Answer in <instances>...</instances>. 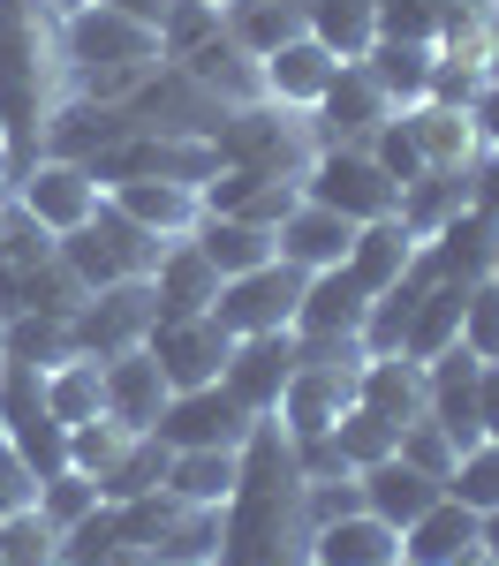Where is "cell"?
Here are the masks:
<instances>
[{
    "mask_svg": "<svg viewBox=\"0 0 499 566\" xmlns=\"http://www.w3.org/2000/svg\"><path fill=\"white\" fill-rule=\"evenodd\" d=\"M311 483L295 469V438L280 416H258L242 438V476L220 506V559L212 566H311Z\"/></svg>",
    "mask_w": 499,
    "mask_h": 566,
    "instance_id": "cell-1",
    "label": "cell"
},
{
    "mask_svg": "<svg viewBox=\"0 0 499 566\" xmlns=\"http://www.w3.org/2000/svg\"><path fill=\"white\" fill-rule=\"evenodd\" d=\"M61 106H69L61 15L45 0H0V151L15 175L45 151V129Z\"/></svg>",
    "mask_w": 499,
    "mask_h": 566,
    "instance_id": "cell-2",
    "label": "cell"
},
{
    "mask_svg": "<svg viewBox=\"0 0 499 566\" xmlns=\"http://www.w3.org/2000/svg\"><path fill=\"white\" fill-rule=\"evenodd\" d=\"M61 53H69V98H91V106L129 98L136 84H152V76L167 69L159 31L136 23V15H122V8H106V0L61 15Z\"/></svg>",
    "mask_w": 499,
    "mask_h": 566,
    "instance_id": "cell-3",
    "label": "cell"
},
{
    "mask_svg": "<svg viewBox=\"0 0 499 566\" xmlns=\"http://www.w3.org/2000/svg\"><path fill=\"white\" fill-rule=\"evenodd\" d=\"M212 151H220V167H250V175H272V181H303V167L318 159V129L311 114H295V106H235L220 129H212Z\"/></svg>",
    "mask_w": 499,
    "mask_h": 566,
    "instance_id": "cell-4",
    "label": "cell"
},
{
    "mask_svg": "<svg viewBox=\"0 0 499 566\" xmlns=\"http://www.w3.org/2000/svg\"><path fill=\"white\" fill-rule=\"evenodd\" d=\"M53 250H61V264L84 280V295H98V287H122V280H152L167 242H159V234H144L114 197H98V212H91L84 227H69Z\"/></svg>",
    "mask_w": 499,
    "mask_h": 566,
    "instance_id": "cell-5",
    "label": "cell"
},
{
    "mask_svg": "<svg viewBox=\"0 0 499 566\" xmlns=\"http://www.w3.org/2000/svg\"><path fill=\"white\" fill-rule=\"evenodd\" d=\"M114 528L152 566H212L220 559V506H189L167 483L129 499V506H114Z\"/></svg>",
    "mask_w": 499,
    "mask_h": 566,
    "instance_id": "cell-6",
    "label": "cell"
},
{
    "mask_svg": "<svg viewBox=\"0 0 499 566\" xmlns=\"http://www.w3.org/2000/svg\"><path fill=\"white\" fill-rule=\"evenodd\" d=\"M303 197L325 205V212H341V219H356V227L402 212V181H386V167L371 151H356V144H325L303 167Z\"/></svg>",
    "mask_w": 499,
    "mask_h": 566,
    "instance_id": "cell-7",
    "label": "cell"
},
{
    "mask_svg": "<svg viewBox=\"0 0 499 566\" xmlns=\"http://www.w3.org/2000/svg\"><path fill=\"white\" fill-rule=\"evenodd\" d=\"M356 370L363 355H341V363H325V355H303L295 348V378L280 386V431L288 438H325L349 408H356Z\"/></svg>",
    "mask_w": 499,
    "mask_h": 566,
    "instance_id": "cell-8",
    "label": "cell"
},
{
    "mask_svg": "<svg viewBox=\"0 0 499 566\" xmlns=\"http://www.w3.org/2000/svg\"><path fill=\"white\" fill-rule=\"evenodd\" d=\"M15 205H23V219H39L45 234L61 242L69 227H84L91 212H98V197H106V181L91 175L84 159H61V151H39L23 175H15V189H8Z\"/></svg>",
    "mask_w": 499,
    "mask_h": 566,
    "instance_id": "cell-9",
    "label": "cell"
},
{
    "mask_svg": "<svg viewBox=\"0 0 499 566\" xmlns=\"http://www.w3.org/2000/svg\"><path fill=\"white\" fill-rule=\"evenodd\" d=\"M303 280H311V272H295V264H280V258L258 264V272H235V280H220L212 317H220L235 340H250V333H295Z\"/></svg>",
    "mask_w": 499,
    "mask_h": 566,
    "instance_id": "cell-10",
    "label": "cell"
},
{
    "mask_svg": "<svg viewBox=\"0 0 499 566\" xmlns=\"http://www.w3.org/2000/svg\"><path fill=\"white\" fill-rule=\"evenodd\" d=\"M250 431H258V416H250L220 378H212V386L175 392V400L159 408V423H152V438H167L175 453H197V446H227V453H242V438H250Z\"/></svg>",
    "mask_w": 499,
    "mask_h": 566,
    "instance_id": "cell-11",
    "label": "cell"
},
{
    "mask_svg": "<svg viewBox=\"0 0 499 566\" xmlns=\"http://www.w3.org/2000/svg\"><path fill=\"white\" fill-rule=\"evenodd\" d=\"M144 355L167 370V386L189 392V386H212L227 370V355H235V333H227L220 317L205 310V317H152V333H144Z\"/></svg>",
    "mask_w": 499,
    "mask_h": 566,
    "instance_id": "cell-12",
    "label": "cell"
},
{
    "mask_svg": "<svg viewBox=\"0 0 499 566\" xmlns=\"http://www.w3.org/2000/svg\"><path fill=\"white\" fill-rule=\"evenodd\" d=\"M152 317H159V303H152V280H122V287H98V295H84L69 325H76V348L106 363V355H122V348H144Z\"/></svg>",
    "mask_w": 499,
    "mask_h": 566,
    "instance_id": "cell-13",
    "label": "cell"
},
{
    "mask_svg": "<svg viewBox=\"0 0 499 566\" xmlns=\"http://www.w3.org/2000/svg\"><path fill=\"white\" fill-rule=\"evenodd\" d=\"M394 114H402V106H394L386 91L371 84V69H363V61H341L333 91H325V98L311 106L318 151H325V144H356V151H363V144L378 136V122H394Z\"/></svg>",
    "mask_w": 499,
    "mask_h": 566,
    "instance_id": "cell-14",
    "label": "cell"
},
{
    "mask_svg": "<svg viewBox=\"0 0 499 566\" xmlns=\"http://www.w3.org/2000/svg\"><path fill=\"white\" fill-rule=\"evenodd\" d=\"M288 378H295V333H250V340H235V355H227V370H220V386L250 416H272Z\"/></svg>",
    "mask_w": 499,
    "mask_h": 566,
    "instance_id": "cell-15",
    "label": "cell"
},
{
    "mask_svg": "<svg viewBox=\"0 0 499 566\" xmlns=\"http://www.w3.org/2000/svg\"><path fill=\"white\" fill-rule=\"evenodd\" d=\"M363 310H371V287H363L349 264L311 272L303 280V303H295V340H356Z\"/></svg>",
    "mask_w": 499,
    "mask_h": 566,
    "instance_id": "cell-16",
    "label": "cell"
},
{
    "mask_svg": "<svg viewBox=\"0 0 499 566\" xmlns=\"http://www.w3.org/2000/svg\"><path fill=\"white\" fill-rule=\"evenodd\" d=\"M258 76H266V98L272 106H295V114H311L318 98L333 91V76H341V53L333 45H318L311 31L288 45H272L266 61H258Z\"/></svg>",
    "mask_w": 499,
    "mask_h": 566,
    "instance_id": "cell-17",
    "label": "cell"
},
{
    "mask_svg": "<svg viewBox=\"0 0 499 566\" xmlns=\"http://www.w3.org/2000/svg\"><path fill=\"white\" fill-rule=\"evenodd\" d=\"M98 378H106V416H114V423H129V431H152V423H159V408L175 400L167 370H159L144 348L106 355V363H98Z\"/></svg>",
    "mask_w": 499,
    "mask_h": 566,
    "instance_id": "cell-18",
    "label": "cell"
},
{
    "mask_svg": "<svg viewBox=\"0 0 499 566\" xmlns=\"http://www.w3.org/2000/svg\"><path fill=\"white\" fill-rule=\"evenodd\" d=\"M349 242H356V219L325 212L311 197L272 227V250H280V264H295V272H333V264L349 258Z\"/></svg>",
    "mask_w": 499,
    "mask_h": 566,
    "instance_id": "cell-19",
    "label": "cell"
},
{
    "mask_svg": "<svg viewBox=\"0 0 499 566\" xmlns=\"http://www.w3.org/2000/svg\"><path fill=\"white\" fill-rule=\"evenodd\" d=\"M432 53H439V69L485 84V76H492V0H439V15H432Z\"/></svg>",
    "mask_w": 499,
    "mask_h": 566,
    "instance_id": "cell-20",
    "label": "cell"
},
{
    "mask_svg": "<svg viewBox=\"0 0 499 566\" xmlns=\"http://www.w3.org/2000/svg\"><path fill=\"white\" fill-rule=\"evenodd\" d=\"M356 499H363V514H378L386 528H408L424 506L447 499V483L424 476V469H408L402 453H394V461H378V469H356Z\"/></svg>",
    "mask_w": 499,
    "mask_h": 566,
    "instance_id": "cell-21",
    "label": "cell"
},
{
    "mask_svg": "<svg viewBox=\"0 0 499 566\" xmlns=\"http://www.w3.org/2000/svg\"><path fill=\"white\" fill-rule=\"evenodd\" d=\"M356 408L386 416L394 431L424 423V363H408V355H363V370H356Z\"/></svg>",
    "mask_w": 499,
    "mask_h": 566,
    "instance_id": "cell-22",
    "label": "cell"
},
{
    "mask_svg": "<svg viewBox=\"0 0 499 566\" xmlns=\"http://www.w3.org/2000/svg\"><path fill=\"white\" fill-rule=\"evenodd\" d=\"M311 559L318 566H402V528H386L363 506L356 514H333V522H318Z\"/></svg>",
    "mask_w": 499,
    "mask_h": 566,
    "instance_id": "cell-23",
    "label": "cell"
},
{
    "mask_svg": "<svg viewBox=\"0 0 499 566\" xmlns=\"http://www.w3.org/2000/svg\"><path fill=\"white\" fill-rule=\"evenodd\" d=\"M106 197H114L144 234H159V242H181V234L205 219V205H197L189 181H106Z\"/></svg>",
    "mask_w": 499,
    "mask_h": 566,
    "instance_id": "cell-24",
    "label": "cell"
},
{
    "mask_svg": "<svg viewBox=\"0 0 499 566\" xmlns=\"http://www.w3.org/2000/svg\"><path fill=\"white\" fill-rule=\"evenodd\" d=\"M152 303H159V317H205V310L220 303V272L197 258V242H189V234L159 250V272H152Z\"/></svg>",
    "mask_w": 499,
    "mask_h": 566,
    "instance_id": "cell-25",
    "label": "cell"
},
{
    "mask_svg": "<svg viewBox=\"0 0 499 566\" xmlns=\"http://www.w3.org/2000/svg\"><path fill=\"white\" fill-rule=\"evenodd\" d=\"M469 552H477V514L461 499H439L402 528V566H461Z\"/></svg>",
    "mask_w": 499,
    "mask_h": 566,
    "instance_id": "cell-26",
    "label": "cell"
},
{
    "mask_svg": "<svg viewBox=\"0 0 499 566\" xmlns=\"http://www.w3.org/2000/svg\"><path fill=\"white\" fill-rule=\"evenodd\" d=\"M402 114H408V136H416V151H424V167H469V159L485 151V136H477V114H469V106L416 98V106H402Z\"/></svg>",
    "mask_w": 499,
    "mask_h": 566,
    "instance_id": "cell-27",
    "label": "cell"
},
{
    "mask_svg": "<svg viewBox=\"0 0 499 566\" xmlns=\"http://www.w3.org/2000/svg\"><path fill=\"white\" fill-rule=\"evenodd\" d=\"M363 69H371V84L386 91L394 106H416V98L432 91V76H439V53H432V39H394V31H378L371 53H363Z\"/></svg>",
    "mask_w": 499,
    "mask_h": 566,
    "instance_id": "cell-28",
    "label": "cell"
},
{
    "mask_svg": "<svg viewBox=\"0 0 499 566\" xmlns=\"http://www.w3.org/2000/svg\"><path fill=\"white\" fill-rule=\"evenodd\" d=\"M469 287H477V280H432V287L416 295L408 333H402V355H408V363H432L439 348H454V340H461V303H469Z\"/></svg>",
    "mask_w": 499,
    "mask_h": 566,
    "instance_id": "cell-29",
    "label": "cell"
},
{
    "mask_svg": "<svg viewBox=\"0 0 499 566\" xmlns=\"http://www.w3.org/2000/svg\"><path fill=\"white\" fill-rule=\"evenodd\" d=\"M189 242H197V258L212 264L220 280H235V272H258V264L280 258L266 227H250V219H220V212L197 219V227H189Z\"/></svg>",
    "mask_w": 499,
    "mask_h": 566,
    "instance_id": "cell-30",
    "label": "cell"
},
{
    "mask_svg": "<svg viewBox=\"0 0 499 566\" xmlns=\"http://www.w3.org/2000/svg\"><path fill=\"white\" fill-rule=\"evenodd\" d=\"M220 31L250 61H266L272 45H288V39H303L311 23H303V0H227L220 8Z\"/></svg>",
    "mask_w": 499,
    "mask_h": 566,
    "instance_id": "cell-31",
    "label": "cell"
},
{
    "mask_svg": "<svg viewBox=\"0 0 499 566\" xmlns=\"http://www.w3.org/2000/svg\"><path fill=\"white\" fill-rule=\"evenodd\" d=\"M454 212H469V167H424V175L402 189V212L394 219H402L416 242H432Z\"/></svg>",
    "mask_w": 499,
    "mask_h": 566,
    "instance_id": "cell-32",
    "label": "cell"
},
{
    "mask_svg": "<svg viewBox=\"0 0 499 566\" xmlns=\"http://www.w3.org/2000/svg\"><path fill=\"white\" fill-rule=\"evenodd\" d=\"M408 258H416V234H408L402 219H371V227H356V242H349V258H341V264L378 295V287H394V280L408 272Z\"/></svg>",
    "mask_w": 499,
    "mask_h": 566,
    "instance_id": "cell-33",
    "label": "cell"
},
{
    "mask_svg": "<svg viewBox=\"0 0 499 566\" xmlns=\"http://www.w3.org/2000/svg\"><path fill=\"white\" fill-rule=\"evenodd\" d=\"M45 416L69 431V423H91L106 416V378H98V355H69L45 370Z\"/></svg>",
    "mask_w": 499,
    "mask_h": 566,
    "instance_id": "cell-34",
    "label": "cell"
},
{
    "mask_svg": "<svg viewBox=\"0 0 499 566\" xmlns=\"http://www.w3.org/2000/svg\"><path fill=\"white\" fill-rule=\"evenodd\" d=\"M303 23L318 45H333L341 61H363L378 39V0H303Z\"/></svg>",
    "mask_w": 499,
    "mask_h": 566,
    "instance_id": "cell-35",
    "label": "cell"
},
{
    "mask_svg": "<svg viewBox=\"0 0 499 566\" xmlns=\"http://www.w3.org/2000/svg\"><path fill=\"white\" fill-rule=\"evenodd\" d=\"M235 476H242V453H227V446H197V453L167 461V491L189 499V506H227Z\"/></svg>",
    "mask_w": 499,
    "mask_h": 566,
    "instance_id": "cell-36",
    "label": "cell"
},
{
    "mask_svg": "<svg viewBox=\"0 0 499 566\" xmlns=\"http://www.w3.org/2000/svg\"><path fill=\"white\" fill-rule=\"evenodd\" d=\"M492 234H499L492 219L454 212L447 227H439V234L424 242V250L439 258V272H447V280H485V272H492Z\"/></svg>",
    "mask_w": 499,
    "mask_h": 566,
    "instance_id": "cell-37",
    "label": "cell"
},
{
    "mask_svg": "<svg viewBox=\"0 0 499 566\" xmlns=\"http://www.w3.org/2000/svg\"><path fill=\"white\" fill-rule=\"evenodd\" d=\"M167 461H175V446L144 431L129 453L98 476V499H106V506H129V499H144V491H159V483H167Z\"/></svg>",
    "mask_w": 499,
    "mask_h": 566,
    "instance_id": "cell-38",
    "label": "cell"
},
{
    "mask_svg": "<svg viewBox=\"0 0 499 566\" xmlns=\"http://www.w3.org/2000/svg\"><path fill=\"white\" fill-rule=\"evenodd\" d=\"M136 438L144 431H129V423H114V416H91V423H69V469H76V476H106V469H114V461H122V453H129Z\"/></svg>",
    "mask_w": 499,
    "mask_h": 566,
    "instance_id": "cell-39",
    "label": "cell"
},
{
    "mask_svg": "<svg viewBox=\"0 0 499 566\" xmlns=\"http://www.w3.org/2000/svg\"><path fill=\"white\" fill-rule=\"evenodd\" d=\"M447 499H461L469 514H492L499 506V438H477L447 469Z\"/></svg>",
    "mask_w": 499,
    "mask_h": 566,
    "instance_id": "cell-40",
    "label": "cell"
},
{
    "mask_svg": "<svg viewBox=\"0 0 499 566\" xmlns=\"http://www.w3.org/2000/svg\"><path fill=\"white\" fill-rule=\"evenodd\" d=\"M333 446H341V461H349V469H378V461H394L402 431H394L386 416H371V408H349V416L333 423Z\"/></svg>",
    "mask_w": 499,
    "mask_h": 566,
    "instance_id": "cell-41",
    "label": "cell"
},
{
    "mask_svg": "<svg viewBox=\"0 0 499 566\" xmlns=\"http://www.w3.org/2000/svg\"><path fill=\"white\" fill-rule=\"evenodd\" d=\"M53 559H61V536L39 522V506L0 514V566H53Z\"/></svg>",
    "mask_w": 499,
    "mask_h": 566,
    "instance_id": "cell-42",
    "label": "cell"
},
{
    "mask_svg": "<svg viewBox=\"0 0 499 566\" xmlns=\"http://www.w3.org/2000/svg\"><path fill=\"white\" fill-rule=\"evenodd\" d=\"M31 506H39V522L53 528V536H69V528H76L91 506H98V483L76 476V469H61V476H45V483H39V499H31Z\"/></svg>",
    "mask_w": 499,
    "mask_h": 566,
    "instance_id": "cell-43",
    "label": "cell"
},
{
    "mask_svg": "<svg viewBox=\"0 0 499 566\" xmlns=\"http://www.w3.org/2000/svg\"><path fill=\"white\" fill-rule=\"evenodd\" d=\"M461 348L477 363H499V287L492 280H477L469 303H461Z\"/></svg>",
    "mask_w": 499,
    "mask_h": 566,
    "instance_id": "cell-44",
    "label": "cell"
},
{
    "mask_svg": "<svg viewBox=\"0 0 499 566\" xmlns=\"http://www.w3.org/2000/svg\"><path fill=\"white\" fill-rule=\"evenodd\" d=\"M363 151H371V159L386 167V181H402V189H408L416 175H424V151H416V136H408V114H394V122H378V136H371Z\"/></svg>",
    "mask_w": 499,
    "mask_h": 566,
    "instance_id": "cell-45",
    "label": "cell"
},
{
    "mask_svg": "<svg viewBox=\"0 0 499 566\" xmlns=\"http://www.w3.org/2000/svg\"><path fill=\"white\" fill-rule=\"evenodd\" d=\"M394 453H402L408 469H424V476H439V483H447V469H454V461H461V453H454V446H447V431H439V423H408V431H402V446H394Z\"/></svg>",
    "mask_w": 499,
    "mask_h": 566,
    "instance_id": "cell-46",
    "label": "cell"
},
{
    "mask_svg": "<svg viewBox=\"0 0 499 566\" xmlns=\"http://www.w3.org/2000/svg\"><path fill=\"white\" fill-rule=\"evenodd\" d=\"M295 205H303V181H258V189L242 197V212H235V219H250V227H266V234H272Z\"/></svg>",
    "mask_w": 499,
    "mask_h": 566,
    "instance_id": "cell-47",
    "label": "cell"
},
{
    "mask_svg": "<svg viewBox=\"0 0 499 566\" xmlns=\"http://www.w3.org/2000/svg\"><path fill=\"white\" fill-rule=\"evenodd\" d=\"M432 15H439V0H378V31H394V39H432Z\"/></svg>",
    "mask_w": 499,
    "mask_h": 566,
    "instance_id": "cell-48",
    "label": "cell"
},
{
    "mask_svg": "<svg viewBox=\"0 0 499 566\" xmlns=\"http://www.w3.org/2000/svg\"><path fill=\"white\" fill-rule=\"evenodd\" d=\"M469 212L499 227V151H492V144L469 159Z\"/></svg>",
    "mask_w": 499,
    "mask_h": 566,
    "instance_id": "cell-49",
    "label": "cell"
},
{
    "mask_svg": "<svg viewBox=\"0 0 499 566\" xmlns=\"http://www.w3.org/2000/svg\"><path fill=\"white\" fill-rule=\"evenodd\" d=\"M31 499H39V476H31V469L15 461V446L0 438V514H15V506H31Z\"/></svg>",
    "mask_w": 499,
    "mask_h": 566,
    "instance_id": "cell-50",
    "label": "cell"
},
{
    "mask_svg": "<svg viewBox=\"0 0 499 566\" xmlns=\"http://www.w3.org/2000/svg\"><path fill=\"white\" fill-rule=\"evenodd\" d=\"M477 423L485 438H499V363H485V378H477Z\"/></svg>",
    "mask_w": 499,
    "mask_h": 566,
    "instance_id": "cell-51",
    "label": "cell"
},
{
    "mask_svg": "<svg viewBox=\"0 0 499 566\" xmlns=\"http://www.w3.org/2000/svg\"><path fill=\"white\" fill-rule=\"evenodd\" d=\"M469 114H477V136L499 151V84H485L477 98H469Z\"/></svg>",
    "mask_w": 499,
    "mask_h": 566,
    "instance_id": "cell-52",
    "label": "cell"
},
{
    "mask_svg": "<svg viewBox=\"0 0 499 566\" xmlns=\"http://www.w3.org/2000/svg\"><path fill=\"white\" fill-rule=\"evenodd\" d=\"M76 566H152V559H144L136 544H122V528H114V544H106V552H91V559H76Z\"/></svg>",
    "mask_w": 499,
    "mask_h": 566,
    "instance_id": "cell-53",
    "label": "cell"
},
{
    "mask_svg": "<svg viewBox=\"0 0 499 566\" xmlns=\"http://www.w3.org/2000/svg\"><path fill=\"white\" fill-rule=\"evenodd\" d=\"M106 8H122V15H136V23H152V31H159V23L175 15V0H106Z\"/></svg>",
    "mask_w": 499,
    "mask_h": 566,
    "instance_id": "cell-54",
    "label": "cell"
},
{
    "mask_svg": "<svg viewBox=\"0 0 499 566\" xmlns=\"http://www.w3.org/2000/svg\"><path fill=\"white\" fill-rule=\"evenodd\" d=\"M477 544H485V552L499 559V506H492V514H477Z\"/></svg>",
    "mask_w": 499,
    "mask_h": 566,
    "instance_id": "cell-55",
    "label": "cell"
},
{
    "mask_svg": "<svg viewBox=\"0 0 499 566\" xmlns=\"http://www.w3.org/2000/svg\"><path fill=\"white\" fill-rule=\"evenodd\" d=\"M485 84H499V0H492V76Z\"/></svg>",
    "mask_w": 499,
    "mask_h": 566,
    "instance_id": "cell-56",
    "label": "cell"
},
{
    "mask_svg": "<svg viewBox=\"0 0 499 566\" xmlns=\"http://www.w3.org/2000/svg\"><path fill=\"white\" fill-rule=\"evenodd\" d=\"M8 189H15V167H8V151H0V205H8Z\"/></svg>",
    "mask_w": 499,
    "mask_h": 566,
    "instance_id": "cell-57",
    "label": "cell"
},
{
    "mask_svg": "<svg viewBox=\"0 0 499 566\" xmlns=\"http://www.w3.org/2000/svg\"><path fill=\"white\" fill-rule=\"evenodd\" d=\"M45 8H53V15H76V8H91V0H45Z\"/></svg>",
    "mask_w": 499,
    "mask_h": 566,
    "instance_id": "cell-58",
    "label": "cell"
},
{
    "mask_svg": "<svg viewBox=\"0 0 499 566\" xmlns=\"http://www.w3.org/2000/svg\"><path fill=\"white\" fill-rule=\"evenodd\" d=\"M485 280H492V287H499V234H492V272H485Z\"/></svg>",
    "mask_w": 499,
    "mask_h": 566,
    "instance_id": "cell-59",
    "label": "cell"
},
{
    "mask_svg": "<svg viewBox=\"0 0 499 566\" xmlns=\"http://www.w3.org/2000/svg\"><path fill=\"white\" fill-rule=\"evenodd\" d=\"M53 566H69V559H53Z\"/></svg>",
    "mask_w": 499,
    "mask_h": 566,
    "instance_id": "cell-60",
    "label": "cell"
},
{
    "mask_svg": "<svg viewBox=\"0 0 499 566\" xmlns=\"http://www.w3.org/2000/svg\"><path fill=\"white\" fill-rule=\"evenodd\" d=\"M220 8H227V0H220Z\"/></svg>",
    "mask_w": 499,
    "mask_h": 566,
    "instance_id": "cell-61",
    "label": "cell"
},
{
    "mask_svg": "<svg viewBox=\"0 0 499 566\" xmlns=\"http://www.w3.org/2000/svg\"><path fill=\"white\" fill-rule=\"evenodd\" d=\"M311 566H318V559H311Z\"/></svg>",
    "mask_w": 499,
    "mask_h": 566,
    "instance_id": "cell-62",
    "label": "cell"
}]
</instances>
